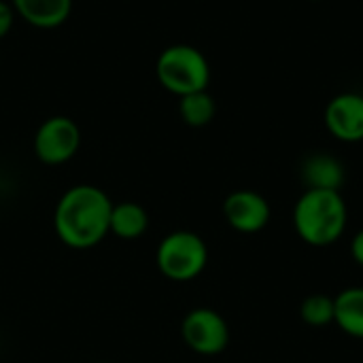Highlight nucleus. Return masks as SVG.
Wrapping results in <instances>:
<instances>
[{"label":"nucleus","mask_w":363,"mask_h":363,"mask_svg":"<svg viewBox=\"0 0 363 363\" xmlns=\"http://www.w3.org/2000/svg\"><path fill=\"white\" fill-rule=\"evenodd\" d=\"M351 255H353L355 264L363 268V230H359L351 240Z\"/></svg>","instance_id":"nucleus-16"},{"label":"nucleus","mask_w":363,"mask_h":363,"mask_svg":"<svg viewBox=\"0 0 363 363\" xmlns=\"http://www.w3.org/2000/svg\"><path fill=\"white\" fill-rule=\"evenodd\" d=\"M160 272L174 283L198 279L208 264V247L202 236L189 230H177L162 238L155 251Z\"/></svg>","instance_id":"nucleus-4"},{"label":"nucleus","mask_w":363,"mask_h":363,"mask_svg":"<svg viewBox=\"0 0 363 363\" xmlns=\"http://www.w3.org/2000/svg\"><path fill=\"white\" fill-rule=\"evenodd\" d=\"M325 130L340 143L363 140V94L342 91L334 96L323 111Z\"/></svg>","instance_id":"nucleus-8"},{"label":"nucleus","mask_w":363,"mask_h":363,"mask_svg":"<svg viewBox=\"0 0 363 363\" xmlns=\"http://www.w3.org/2000/svg\"><path fill=\"white\" fill-rule=\"evenodd\" d=\"M111 211L113 202L100 187L74 185L57 200L55 234L68 249H91L111 234Z\"/></svg>","instance_id":"nucleus-1"},{"label":"nucleus","mask_w":363,"mask_h":363,"mask_svg":"<svg viewBox=\"0 0 363 363\" xmlns=\"http://www.w3.org/2000/svg\"><path fill=\"white\" fill-rule=\"evenodd\" d=\"M181 336L185 345L204 357L219 355L230 345L228 321L213 308H194L185 315L181 323Z\"/></svg>","instance_id":"nucleus-6"},{"label":"nucleus","mask_w":363,"mask_h":363,"mask_svg":"<svg viewBox=\"0 0 363 363\" xmlns=\"http://www.w3.org/2000/svg\"><path fill=\"white\" fill-rule=\"evenodd\" d=\"M300 317L311 328H325L334 323V298L328 294H313L300 304Z\"/></svg>","instance_id":"nucleus-14"},{"label":"nucleus","mask_w":363,"mask_h":363,"mask_svg":"<svg viewBox=\"0 0 363 363\" xmlns=\"http://www.w3.org/2000/svg\"><path fill=\"white\" fill-rule=\"evenodd\" d=\"M223 217L228 225L240 234H257L268 228L270 202L253 189H236L223 200Z\"/></svg>","instance_id":"nucleus-7"},{"label":"nucleus","mask_w":363,"mask_h":363,"mask_svg":"<svg viewBox=\"0 0 363 363\" xmlns=\"http://www.w3.org/2000/svg\"><path fill=\"white\" fill-rule=\"evenodd\" d=\"M349 225V206L340 191L306 189L294 206V230L311 247L336 245Z\"/></svg>","instance_id":"nucleus-2"},{"label":"nucleus","mask_w":363,"mask_h":363,"mask_svg":"<svg viewBox=\"0 0 363 363\" xmlns=\"http://www.w3.org/2000/svg\"><path fill=\"white\" fill-rule=\"evenodd\" d=\"M155 77L166 91L183 98L187 94L208 89L211 64L200 49L179 43L166 47L157 55Z\"/></svg>","instance_id":"nucleus-3"},{"label":"nucleus","mask_w":363,"mask_h":363,"mask_svg":"<svg viewBox=\"0 0 363 363\" xmlns=\"http://www.w3.org/2000/svg\"><path fill=\"white\" fill-rule=\"evenodd\" d=\"M81 147L79 125L64 115L45 119L34 134V153L47 166L70 162Z\"/></svg>","instance_id":"nucleus-5"},{"label":"nucleus","mask_w":363,"mask_h":363,"mask_svg":"<svg viewBox=\"0 0 363 363\" xmlns=\"http://www.w3.org/2000/svg\"><path fill=\"white\" fill-rule=\"evenodd\" d=\"M149 228L147 211L136 202H119L113 204L111 211V234L123 240L140 238Z\"/></svg>","instance_id":"nucleus-12"},{"label":"nucleus","mask_w":363,"mask_h":363,"mask_svg":"<svg viewBox=\"0 0 363 363\" xmlns=\"http://www.w3.org/2000/svg\"><path fill=\"white\" fill-rule=\"evenodd\" d=\"M311 2H321V0H311Z\"/></svg>","instance_id":"nucleus-17"},{"label":"nucleus","mask_w":363,"mask_h":363,"mask_svg":"<svg viewBox=\"0 0 363 363\" xmlns=\"http://www.w3.org/2000/svg\"><path fill=\"white\" fill-rule=\"evenodd\" d=\"M300 174L306 189H334V191L342 189L347 177L342 162L325 151H317L304 157L300 166Z\"/></svg>","instance_id":"nucleus-9"},{"label":"nucleus","mask_w":363,"mask_h":363,"mask_svg":"<svg viewBox=\"0 0 363 363\" xmlns=\"http://www.w3.org/2000/svg\"><path fill=\"white\" fill-rule=\"evenodd\" d=\"M179 115H181V119L187 125H191V128H204V125H208L215 119V115H217V102L208 94V89L194 91V94H187V96L179 98Z\"/></svg>","instance_id":"nucleus-13"},{"label":"nucleus","mask_w":363,"mask_h":363,"mask_svg":"<svg viewBox=\"0 0 363 363\" xmlns=\"http://www.w3.org/2000/svg\"><path fill=\"white\" fill-rule=\"evenodd\" d=\"M15 17H17V13H15L13 4L0 0V40H2L4 36H9V32L13 30Z\"/></svg>","instance_id":"nucleus-15"},{"label":"nucleus","mask_w":363,"mask_h":363,"mask_svg":"<svg viewBox=\"0 0 363 363\" xmlns=\"http://www.w3.org/2000/svg\"><path fill=\"white\" fill-rule=\"evenodd\" d=\"M15 13L30 26L51 30L72 13V0H11Z\"/></svg>","instance_id":"nucleus-10"},{"label":"nucleus","mask_w":363,"mask_h":363,"mask_svg":"<svg viewBox=\"0 0 363 363\" xmlns=\"http://www.w3.org/2000/svg\"><path fill=\"white\" fill-rule=\"evenodd\" d=\"M334 323L342 334L363 340V287H347L334 296Z\"/></svg>","instance_id":"nucleus-11"}]
</instances>
